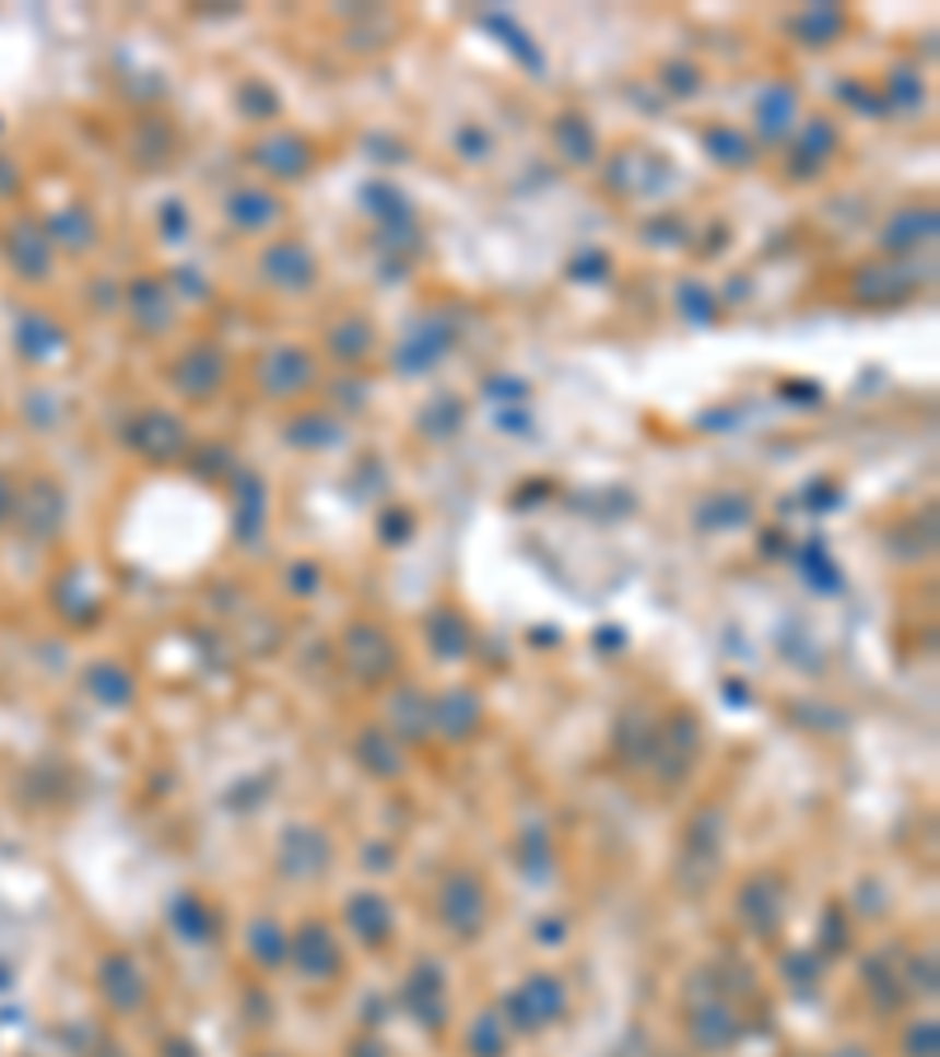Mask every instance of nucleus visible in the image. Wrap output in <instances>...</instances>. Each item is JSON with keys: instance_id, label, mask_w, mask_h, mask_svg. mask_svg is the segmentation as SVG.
Instances as JSON below:
<instances>
[{"instance_id": "7ed1b4c3", "label": "nucleus", "mask_w": 940, "mask_h": 1057, "mask_svg": "<svg viewBox=\"0 0 940 1057\" xmlns=\"http://www.w3.org/2000/svg\"><path fill=\"white\" fill-rule=\"evenodd\" d=\"M263 263H269V278L282 282L287 292H302V287H310V278H316V259H310V249L296 245V240L273 245Z\"/></svg>"}, {"instance_id": "f257e3e1", "label": "nucleus", "mask_w": 940, "mask_h": 1057, "mask_svg": "<svg viewBox=\"0 0 940 1057\" xmlns=\"http://www.w3.org/2000/svg\"><path fill=\"white\" fill-rule=\"evenodd\" d=\"M175 376H179V390H184L188 400H208V396H216V390H222L226 357L216 353V349H193V353L179 357Z\"/></svg>"}, {"instance_id": "423d86ee", "label": "nucleus", "mask_w": 940, "mask_h": 1057, "mask_svg": "<svg viewBox=\"0 0 940 1057\" xmlns=\"http://www.w3.org/2000/svg\"><path fill=\"white\" fill-rule=\"evenodd\" d=\"M343 325H349V334H343V339L329 334V349H334L339 357H363L372 349V329L363 320H343Z\"/></svg>"}, {"instance_id": "f03ea898", "label": "nucleus", "mask_w": 940, "mask_h": 1057, "mask_svg": "<svg viewBox=\"0 0 940 1057\" xmlns=\"http://www.w3.org/2000/svg\"><path fill=\"white\" fill-rule=\"evenodd\" d=\"M310 386V357L302 349H278L263 362V390L269 396H296Z\"/></svg>"}, {"instance_id": "0eeeda50", "label": "nucleus", "mask_w": 940, "mask_h": 1057, "mask_svg": "<svg viewBox=\"0 0 940 1057\" xmlns=\"http://www.w3.org/2000/svg\"><path fill=\"white\" fill-rule=\"evenodd\" d=\"M776 90H780V85H776ZM776 104H780V108H795V94H790V90H780V94H776ZM780 108H776V114H780ZM762 128H772V132H786V122H780V118H772V104H766V99H762Z\"/></svg>"}, {"instance_id": "39448f33", "label": "nucleus", "mask_w": 940, "mask_h": 1057, "mask_svg": "<svg viewBox=\"0 0 940 1057\" xmlns=\"http://www.w3.org/2000/svg\"><path fill=\"white\" fill-rule=\"evenodd\" d=\"M278 198L263 193V188H235L231 193V221L245 231H263L269 221H278Z\"/></svg>"}, {"instance_id": "20e7f679", "label": "nucleus", "mask_w": 940, "mask_h": 1057, "mask_svg": "<svg viewBox=\"0 0 940 1057\" xmlns=\"http://www.w3.org/2000/svg\"><path fill=\"white\" fill-rule=\"evenodd\" d=\"M132 442L141 447V456H151V461H165V456H179L184 451V423L169 419V414H146L132 428Z\"/></svg>"}]
</instances>
